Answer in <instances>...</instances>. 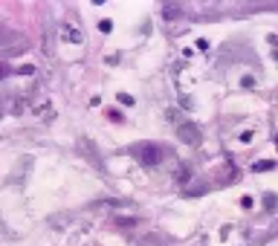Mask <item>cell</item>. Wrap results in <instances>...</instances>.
Here are the masks:
<instances>
[{
    "mask_svg": "<svg viewBox=\"0 0 278 246\" xmlns=\"http://www.w3.org/2000/svg\"><path fill=\"white\" fill-rule=\"evenodd\" d=\"M6 73H9V70H6V67H3V64H0V75H6Z\"/></svg>",
    "mask_w": 278,
    "mask_h": 246,
    "instance_id": "7a4b0ae2",
    "label": "cell"
},
{
    "mask_svg": "<svg viewBox=\"0 0 278 246\" xmlns=\"http://www.w3.org/2000/svg\"><path fill=\"white\" fill-rule=\"evenodd\" d=\"M136 156H139V162H145V165H156V162L162 159V151H159L156 145H142V148L136 151Z\"/></svg>",
    "mask_w": 278,
    "mask_h": 246,
    "instance_id": "6da1fadb",
    "label": "cell"
}]
</instances>
